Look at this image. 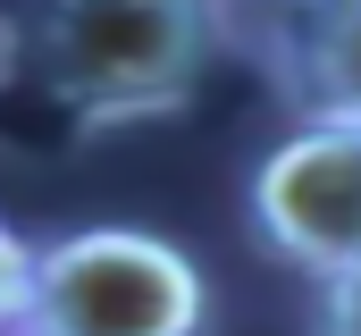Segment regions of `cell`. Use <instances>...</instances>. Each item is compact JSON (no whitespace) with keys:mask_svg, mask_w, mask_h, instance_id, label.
I'll return each instance as SVG.
<instances>
[{"mask_svg":"<svg viewBox=\"0 0 361 336\" xmlns=\"http://www.w3.org/2000/svg\"><path fill=\"white\" fill-rule=\"evenodd\" d=\"M219 0H8L0 17V109L101 143L169 118L219 51Z\"/></svg>","mask_w":361,"mask_h":336,"instance_id":"1","label":"cell"},{"mask_svg":"<svg viewBox=\"0 0 361 336\" xmlns=\"http://www.w3.org/2000/svg\"><path fill=\"white\" fill-rule=\"evenodd\" d=\"M319 336H361V260L319 286Z\"/></svg>","mask_w":361,"mask_h":336,"instance_id":"6","label":"cell"},{"mask_svg":"<svg viewBox=\"0 0 361 336\" xmlns=\"http://www.w3.org/2000/svg\"><path fill=\"white\" fill-rule=\"evenodd\" d=\"M34 252H42V244H25V236L0 219V336L25 328V303H34Z\"/></svg>","mask_w":361,"mask_h":336,"instance_id":"5","label":"cell"},{"mask_svg":"<svg viewBox=\"0 0 361 336\" xmlns=\"http://www.w3.org/2000/svg\"><path fill=\"white\" fill-rule=\"evenodd\" d=\"M219 8H244V17H261V25H269V17H286V8H302V0H219Z\"/></svg>","mask_w":361,"mask_h":336,"instance_id":"7","label":"cell"},{"mask_svg":"<svg viewBox=\"0 0 361 336\" xmlns=\"http://www.w3.org/2000/svg\"><path fill=\"white\" fill-rule=\"evenodd\" d=\"M252 236L319 286L353 269L361 260V118H294V135L252 168Z\"/></svg>","mask_w":361,"mask_h":336,"instance_id":"3","label":"cell"},{"mask_svg":"<svg viewBox=\"0 0 361 336\" xmlns=\"http://www.w3.org/2000/svg\"><path fill=\"white\" fill-rule=\"evenodd\" d=\"M210 286L152 227H76L34 252V303L17 336H202Z\"/></svg>","mask_w":361,"mask_h":336,"instance_id":"2","label":"cell"},{"mask_svg":"<svg viewBox=\"0 0 361 336\" xmlns=\"http://www.w3.org/2000/svg\"><path fill=\"white\" fill-rule=\"evenodd\" d=\"M261 42L302 118H361V0H302L261 25Z\"/></svg>","mask_w":361,"mask_h":336,"instance_id":"4","label":"cell"}]
</instances>
